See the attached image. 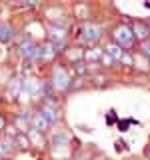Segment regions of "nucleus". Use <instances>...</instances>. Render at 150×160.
Here are the masks:
<instances>
[{"label":"nucleus","mask_w":150,"mask_h":160,"mask_svg":"<svg viewBox=\"0 0 150 160\" xmlns=\"http://www.w3.org/2000/svg\"><path fill=\"white\" fill-rule=\"evenodd\" d=\"M70 80H72V78H70L68 70L64 68V66L56 64V66L52 68V80H50V84H52L58 92H64V90L70 88Z\"/></svg>","instance_id":"nucleus-1"},{"label":"nucleus","mask_w":150,"mask_h":160,"mask_svg":"<svg viewBox=\"0 0 150 160\" xmlns=\"http://www.w3.org/2000/svg\"><path fill=\"white\" fill-rule=\"evenodd\" d=\"M112 34H114V40H116V44H118L120 48L124 46V50L130 48L134 42H136V38H134V32H132V28H130L128 24H122V26H118Z\"/></svg>","instance_id":"nucleus-2"},{"label":"nucleus","mask_w":150,"mask_h":160,"mask_svg":"<svg viewBox=\"0 0 150 160\" xmlns=\"http://www.w3.org/2000/svg\"><path fill=\"white\" fill-rule=\"evenodd\" d=\"M80 36H82L84 42H98L100 38H102V28L98 26V24H84L82 28H80Z\"/></svg>","instance_id":"nucleus-3"},{"label":"nucleus","mask_w":150,"mask_h":160,"mask_svg":"<svg viewBox=\"0 0 150 160\" xmlns=\"http://www.w3.org/2000/svg\"><path fill=\"white\" fill-rule=\"evenodd\" d=\"M18 52H20V56H22L24 60H36L40 48H38V44L32 42V40H22V42H20Z\"/></svg>","instance_id":"nucleus-4"},{"label":"nucleus","mask_w":150,"mask_h":160,"mask_svg":"<svg viewBox=\"0 0 150 160\" xmlns=\"http://www.w3.org/2000/svg\"><path fill=\"white\" fill-rule=\"evenodd\" d=\"M40 116H42L44 120L48 122V126L50 124H54L58 120V112H56V106H54L52 102H46L42 108H40Z\"/></svg>","instance_id":"nucleus-5"},{"label":"nucleus","mask_w":150,"mask_h":160,"mask_svg":"<svg viewBox=\"0 0 150 160\" xmlns=\"http://www.w3.org/2000/svg\"><path fill=\"white\" fill-rule=\"evenodd\" d=\"M28 120H30V128L38 130V132H44V130L48 128V122H46V120H44L42 116H40V112H36V114H30Z\"/></svg>","instance_id":"nucleus-6"},{"label":"nucleus","mask_w":150,"mask_h":160,"mask_svg":"<svg viewBox=\"0 0 150 160\" xmlns=\"http://www.w3.org/2000/svg\"><path fill=\"white\" fill-rule=\"evenodd\" d=\"M14 38V26L8 22H0V42H10Z\"/></svg>","instance_id":"nucleus-7"},{"label":"nucleus","mask_w":150,"mask_h":160,"mask_svg":"<svg viewBox=\"0 0 150 160\" xmlns=\"http://www.w3.org/2000/svg\"><path fill=\"white\" fill-rule=\"evenodd\" d=\"M132 32H134V38L140 40V42H144V40H148V34H150V30L146 24H142V22H136L134 24V28H132Z\"/></svg>","instance_id":"nucleus-8"},{"label":"nucleus","mask_w":150,"mask_h":160,"mask_svg":"<svg viewBox=\"0 0 150 160\" xmlns=\"http://www.w3.org/2000/svg\"><path fill=\"white\" fill-rule=\"evenodd\" d=\"M104 52H106L108 56H112L114 62H120V58H122V54H124V48H120L118 44H108V46L104 48Z\"/></svg>","instance_id":"nucleus-9"},{"label":"nucleus","mask_w":150,"mask_h":160,"mask_svg":"<svg viewBox=\"0 0 150 160\" xmlns=\"http://www.w3.org/2000/svg\"><path fill=\"white\" fill-rule=\"evenodd\" d=\"M20 94H22V80H20V78H14L12 84H10V88H8V96L14 100V98H18Z\"/></svg>","instance_id":"nucleus-10"},{"label":"nucleus","mask_w":150,"mask_h":160,"mask_svg":"<svg viewBox=\"0 0 150 160\" xmlns=\"http://www.w3.org/2000/svg\"><path fill=\"white\" fill-rule=\"evenodd\" d=\"M54 54H56V50H54L52 42H50V44H44V46L40 48L38 58H42V60H52V58H54Z\"/></svg>","instance_id":"nucleus-11"},{"label":"nucleus","mask_w":150,"mask_h":160,"mask_svg":"<svg viewBox=\"0 0 150 160\" xmlns=\"http://www.w3.org/2000/svg\"><path fill=\"white\" fill-rule=\"evenodd\" d=\"M14 140L12 138H2L0 140V156H6V154L12 152V148H14Z\"/></svg>","instance_id":"nucleus-12"},{"label":"nucleus","mask_w":150,"mask_h":160,"mask_svg":"<svg viewBox=\"0 0 150 160\" xmlns=\"http://www.w3.org/2000/svg\"><path fill=\"white\" fill-rule=\"evenodd\" d=\"M68 140H70L68 134H64V132H56V134L52 136V140H50V142H52V146H66Z\"/></svg>","instance_id":"nucleus-13"},{"label":"nucleus","mask_w":150,"mask_h":160,"mask_svg":"<svg viewBox=\"0 0 150 160\" xmlns=\"http://www.w3.org/2000/svg\"><path fill=\"white\" fill-rule=\"evenodd\" d=\"M66 58H68L72 64L80 62V58H82V50H80V48H72V50H68V52H66Z\"/></svg>","instance_id":"nucleus-14"},{"label":"nucleus","mask_w":150,"mask_h":160,"mask_svg":"<svg viewBox=\"0 0 150 160\" xmlns=\"http://www.w3.org/2000/svg\"><path fill=\"white\" fill-rule=\"evenodd\" d=\"M102 52L104 50H100V48H90V50H86V60L88 62H92V60H100V56H102Z\"/></svg>","instance_id":"nucleus-15"},{"label":"nucleus","mask_w":150,"mask_h":160,"mask_svg":"<svg viewBox=\"0 0 150 160\" xmlns=\"http://www.w3.org/2000/svg\"><path fill=\"white\" fill-rule=\"evenodd\" d=\"M132 64H136L140 70H148V68H150L148 58H144V60H142V58H134V60H132Z\"/></svg>","instance_id":"nucleus-16"},{"label":"nucleus","mask_w":150,"mask_h":160,"mask_svg":"<svg viewBox=\"0 0 150 160\" xmlns=\"http://www.w3.org/2000/svg\"><path fill=\"white\" fill-rule=\"evenodd\" d=\"M100 64H104V66H112V64H114V58L108 56L106 52H102V56H100Z\"/></svg>","instance_id":"nucleus-17"},{"label":"nucleus","mask_w":150,"mask_h":160,"mask_svg":"<svg viewBox=\"0 0 150 160\" xmlns=\"http://www.w3.org/2000/svg\"><path fill=\"white\" fill-rule=\"evenodd\" d=\"M132 60H134V56H132V54H128L126 50H124V54H122V58H120V62H124L126 66H132Z\"/></svg>","instance_id":"nucleus-18"},{"label":"nucleus","mask_w":150,"mask_h":160,"mask_svg":"<svg viewBox=\"0 0 150 160\" xmlns=\"http://www.w3.org/2000/svg\"><path fill=\"white\" fill-rule=\"evenodd\" d=\"M74 72H76V74H84V72H86V64L76 62V64H74Z\"/></svg>","instance_id":"nucleus-19"},{"label":"nucleus","mask_w":150,"mask_h":160,"mask_svg":"<svg viewBox=\"0 0 150 160\" xmlns=\"http://www.w3.org/2000/svg\"><path fill=\"white\" fill-rule=\"evenodd\" d=\"M142 54H146V56L150 58V42H148V40L142 42Z\"/></svg>","instance_id":"nucleus-20"},{"label":"nucleus","mask_w":150,"mask_h":160,"mask_svg":"<svg viewBox=\"0 0 150 160\" xmlns=\"http://www.w3.org/2000/svg\"><path fill=\"white\" fill-rule=\"evenodd\" d=\"M18 144H20V146H22V148H26L28 146V140H26V136H22V134H18Z\"/></svg>","instance_id":"nucleus-21"},{"label":"nucleus","mask_w":150,"mask_h":160,"mask_svg":"<svg viewBox=\"0 0 150 160\" xmlns=\"http://www.w3.org/2000/svg\"><path fill=\"white\" fill-rule=\"evenodd\" d=\"M118 128L122 130V132H126V130H128V122H124V120H120V122H118Z\"/></svg>","instance_id":"nucleus-22"},{"label":"nucleus","mask_w":150,"mask_h":160,"mask_svg":"<svg viewBox=\"0 0 150 160\" xmlns=\"http://www.w3.org/2000/svg\"><path fill=\"white\" fill-rule=\"evenodd\" d=\"M4 128H6V120H4L2 116H0V132H2Z\"/></svg>","instance_id":"nucleus-23"},{"label":"nucleus","mask_w":150,"mask_h":160,"mask_svg":"<svg viewBox=\"0 0 150 160\" xmlns=\"http://www.w3.org/2000/svg\"><path fill=\"white\" fill-rule=\"evenodd\" d=\"M146 26H148V30H150V20H148V24H146Z\"/></svg>","instance_id":"nucleus-24"},{"label":"nucleus","mask_w":150,"mask_h":160,"mask_svg":"<svg viewBox=\"0 0 150 160\" xmlns=\"http://www.w3.org/2000/svg\"><path fill=\"white\" fill-rule=\"evenodd\" d=\"M148 158H150V154H148Z\"/></svg>","instance_id":"nucleus-25"}]
</instances>
